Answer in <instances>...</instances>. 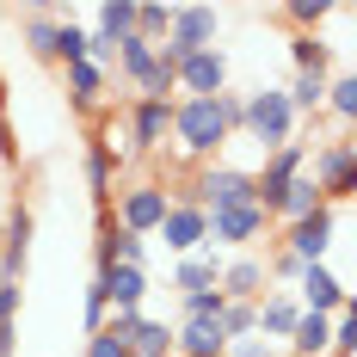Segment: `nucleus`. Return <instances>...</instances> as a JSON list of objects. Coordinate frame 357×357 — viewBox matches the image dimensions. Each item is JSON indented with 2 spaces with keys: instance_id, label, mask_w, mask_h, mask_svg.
Returning <instances> with one entry per match:
<instances>
[{
  "instance_id": "obj_15",
  "label": "nucleus",
  "mask_w": 357,
  "mask_h": 357,
  "mask_svg": "<svg viewBox=\"0 0 357 357\" xmlns=\"http://www.w3.org/2000/svg\"><path fill=\"white\" fill-rule=\"evenodd\" d=\"M117 74L130 80L136 99H167V93L154 86V43H142V37H123V43H117Z\"/></svg>"
},
{
  "instance_id": "obj_30",
  "label": "nucleus",
  "mask_w": 357,
  "mask_h": 357,
  "mask_svg": "<svg viewBox=\"0 0 357 357\" xmlns=\"http://www.w3.org/2000/svg\"><path fill=\"white\" fill-rule=\"evenodd\" d=\"M167 25H173V6H167V0H136V37H142V43H160Z\"/></svg>"
},
{
  "instance_id": "obj_23",
  "label": "nucleus",
  "mask_w": 357,
  "mask_h": 357,
  "mask_svg": "<svg viewBox=\"0 0 357 357\" xmlns=\"http://www.w3.org/2000/svg\"><path fill=\"white\" fill-rule=\"evenodd\" d=\"M105 86H111V74L93 68V62H74V68H68V99H74V111H99Z\"/></svg>"
},
{
  "instance_id": "obj_26",
  "label": "nucleus",
  "mask_w": 357,
  "mask_h": 357,
  "mask_svg": "<svg viewBox=\"0 0 357 357\" xmlns=\"http://www.w3.org/2000/svg\"><path fill=\"white\" fill-rule=\"evenodd\" d=\"M123 345H130V357H173V326L142 314V321L130 326V339H123Z\"/></svg>"
},
{
  "instance_id": "obj_7",
  "label": "nucleus",
  "mask_w": 357,
  "mask_h": 357,
  "mask_svg": "<svg viewBox=\"0 0 357 357\" xmlns=\"http://www.w3.org/2000/svg\"><path fill=\"white\" fill-rule=\"evenodd\" d=\"M339 228H345V210H333V204H321L314 215H302V222H289L284 241L278 247H289L302 265H321L326 252H333V241H339Z\"/></svg>"
},
{
  "instance_id": "obj_27",
  "label": "nucleus",
  "mask_w": 357,
  "mask_h": 357,
  "mask_svg": "<svg viewBox=\"0 0 357 357\" xmlns=\"http://www.w3.org/2000/svg\"><path fill=\"white\" fill-rule=\"evenodd\" d=\"M93 31L111 37V43L136 37V0H105V6H93Z\"/></svg>"
},
{
  "instance_id": "obj_5",
  "label": "nucleus",
  "mask_w": 357,
  "mask_h": 357,
  "mask_svg": "<svg viewBox=\"0 0 357 357\" xmlns=\"http://www.w3.org/2000/svg\"><path fill=\"white\" fill-rule=\"evenodd\" d=\"M247 142H259L265 154H278L284 142H296V111H289L284 86L247 93Z\"/></svg>"
},
{
  "instance_id": "obj_4",
  "label": "nucleus",
  "mask_w": 357,
  "mask_h": 357,
  "mask_svg": "<svg viewBox=\"0 0 357 357\" xmlns=\"http://www.w3.org/2000/svg\"><path fill=\"white\" fill-rule=\"evenodd\" d=\"M167 210H173V191H167L160 178H136V185H123V191H117V210H111V222H117L123 234L148 241V234L167 222Z\"/></svg>"
},
{
  "instance_id": "obj_28",
  "label": "nucleus",
  "mask_w": 357,
  "mask_h": 357,
  "mask_svg": "<svg viewBox=\"0 0 357 357\" xmlns=\"http://www.w3.org/2000/svg\"><path fill=\"white\" fill-rule=\"evenodd\" d=\"M284 99H289L296 117H314V111L326 105V80H321V74H296V80L284 86Z\"/></svg>"
},
{
  "instance_id": "obj_19",
  "label": "nucleus",
  "mask_w": 357,
  "mask_h": 357,
  "mask_svg": "<svg viewBox=\"0 0 357 357\" xmlns=\"http://www.w3.org/2000/svg\"><path fill=\"white\" fill-rule=\"evenodd\" d=\"M284 345L296 357H326V351H333V314H308V308H302V321L289 326Z\"/></svg>"
},
{
  "instance_id": "obj_20",
  "label": "nucleus",
  "mask_w": 357,
  "mask_h": 357,
  "mask_svg": "<svg viewBox=\"0 0 357 357\" xmlns=\"http://www.w3.org/2000/svg\"><path fill=\"white\" fill-rule=\"evenodd\" d=\"M215 278H222V252H191V259H178L173 271V289L178 296H197V289H215Z\"/></svg>"
},
{
  "instance_id": "obj_21",
  "label": "nucleus",
  "mask_w": 357,
  "mask_h": 357,
  "mask_svg": "<svg viewBox=\"0 0 357 357\" xmlns=\"http://www.w3.org/2000/svg\"><path fill=\"white\" fill-rule=\"evenodd\" d=\"M56 6H25V50L37 62H56Z\"/></svg>"
},
{
  "instance_id": "obj_13",
  "label": "nucleus",
  "mask_w": 357,
  "mask_h": 357,
  "mask_svg": "<svg viewBox=\"0 0 357 357\" xmlns=\"http://www.w3.org/2000/svg\"><path fill=\"white\" fill-rule=\"evenodd\" d=\"M154 234H160L178 259H191V252H204V241H210V215L197 210V204H173V210H167V222H160Z\"/></svg>"
},
{
  "instance_id": "obj_36",
  "label": "nucleus",
  "mask_w": 357,
  "mask_h": 357,
  "mask_svg": "<svg viewBox=\"0 0 357 357\" xmlns=\"http://www.w3.org/2000/svg\"><path fill=\"white\" fill-rule=\"evenodd\" d=\"M222 357H278V345L252 333V339H228V351H222Z\"/></svg>"
},
{
  "instance_id": "obj_17",
  "label": "nucleus",
  "mask_w": 357,
  "mask_h": 357,
  "mask_svg": "<svg viewBox=\"0 0 357 357\" xmlns=\"http://www.w3.org/2000/svg\"><path fill=\"white\" fill-rule=\"evenodd\" d=\"M142 259H148V241L123 234V228L111 222V210H105V222H99V247H93V265L111 271V265H142Z\"/></svg>"
},
{
  "instance_id": "obj_8",
  "label": "nucleus",
  "mask_w": 357,
  "mask_h": 357,
  "mask_svg": "<svg viewBox=\"0 0 357 357\" xmlns=\"http://www.w3.org/2000/svg\"><path fill=\"white\" fill-rule=\"evenodd\" d=\"M265 234H271V215L259 210V204H241V210H215L210 215V241H204V247H228V252H247L252 241H265Z\"/></svg>"
},
{
  "instance_id": "obj_22",
  "label": "nucleus",
  "mask_w": 357,
  "mask_h": 357,
  "mask_svg": "<svg viewBox=\"0 0 357 357\" xmlns=\"http://www.w3.org/2000/svg\"><path fill=\"white\" fill-rule=\"evenodd\" d=\"M117 173H123V154H111V148L86 142V191H93L99 204H111V185H117Z\"/></svg>"
},
{
  "instance_id": "obj_39",
  "label": "nucleus",
  "mask_w": 357,
  "mask_h": 357,
  "mask_svg": "<svg viewBox=\"0 0 357 357\" xmlns=\"http://www.w3.org/2000/svg\"><path fill=\"white\" fill-rule=\"evenodd\" d=\"M0 154H6V117H0Z\"/></svg>"
},
{
  "instance_id": "obj_25",
  "label": "nucleus",
  "mask_w": 357,
  "mask_h": 357,
  "mask_svg": "<svg viewBox=\"0 0 357 357\" xmlns=\"http://www.w3.org/2000/svg\"><path fill=\"white\" fill-rule=\"evenodd\" d=\"M321 204H326V197H321V185H314V178L302 173V178H296V185L284 191V204L271 210V222H284V228H289V222H302V215H314Z\"/></svg>"
},
{
  "instance_id": "obj_33",
  "label": "nucleus",
  "mask_w": 357,
  "mask_h": 357,
  "mask_svg": "<svg viewBox=\"0 0 357 357\" xmlns=\"http://www.w3.org/2000/svg\"><path fill=\"white\" fill-rule=\"evenodd\" d=\"M105 321H111V302H105V289H99V278H93L86 296H80V326H86V339H93Z\"/></svg>"
},
{
  "instance_id": "obj_41",
  "label": "nucleus",
  "mask_w": 357,
  "mask_h": 357,
  "mask_svg": "<svg viewBox=\"0 0 357 357\" xmlns=\"http://www.w3.org/2000/svg\"><path fill=\"white\" fill-rule=\"evenodd\" d=\"M0 241H6V228H0Z\"/></svg>"
},
{
  "instance_id": "obj_18",
  "label": "nucleus",
  "mask_w": 357,
  "mask_h": 357,
  "mask_svg": "<svg viewBox=\"0 0 357 357\" xmlns=\"http://www.w3.org/2000/svg\"><path fill=\"white\" fill-rule=\"evenodd\" d=\"M228 339L215 321H173V357H222Z\"/></svg>"
},
{
  "instance_id": "obj_3",
  "label": "nucleus",
  "mask_w": 357,
  "mask_h": 357,
  "mask_svg": "<svg viewBox=\"0 0 357 357\" xmlns=\"http://www.w3.org/2000/svg\"><path fill=\"white\" fill-rule=\"evenodd\" d=\"M173 204H197L204 215L241 210V204H252V173H247V167H204V173L191 178Z\"/></svg>"
},
{
  "instance_id": "obj_29",
  "label": "nucleus",
  "mask_w": 357,
  "mask_h": 357,
  "mask_svg": "<svg viewBox=\"0 0 357 357\" xmlns=\"http://www.w3.org/2000/svg\"><path fill=\"white\" fill-rule=\"evenodd\" d=\"M56 62H62V68L86 62V25H74V13L56 19Z\"/></svg>"
},
{
  "instance_id": "obj_32",
  "label": "nucleus",
  "mask_w": 357,
  "mask_h": 357,
  "mask_svg": "<svg viewBox=\"0 0 357 357\" xmlns=\"http://www.w3.org/2000/svg\"><path fill=\"white\" fill-rule=\"evenodd\" d=\"M178 321H222V289H197V296H178Z\"/></svg>"
},
{
  "instance_id": "obj_31",
  "label": "nucleus",
  "mask_w": 357,
  "mask_h": 357,
  "mask_svg": "<svg viewBox=\"0 0 357 357\" xmlns=\"http://www.w3.org/2000/svg\"><path fill=\"white\" fill-rule=\"evenodd\" d=\"M339 123H357V74H339V80H326V105Z\"/></svg>"
},
{
  "instance_id": "obj_14",
  "label": "nucleus",
  "mask_w": 357,
  "mask_h": 357,
  "mask_svg": "<svg viewBox=\"0 0 357 357\" xmlns=\"http://www.w3.org/2000/svg\"><path fill=\"white\" fill-rule=\"evenodd\" d=\"M302 321V302H296V289H265L259 302H252V326H259V339H289V326Z\"/></svg>"
},
{
  "instance_id": "obj_16",
  "label": "nucleus",
  "mask_w": 357,
  "mask_h": 357,
  "mask_svg": "<svg viewBox=\"0 0 357 357\" xmlns=\"http://www.w3.org/2000/svg\"><path fill=\"white\" fill-rule=\"evenodd\" d=\"M99 289H105L111 314H142L148 271H142V265H111V271H99Z\"/></svg>"
},
{
  "instance_id": "obj_12",
  "label": "nucleus",
  "mask_w": 357,
  "mask_h": 357,
  "mask_svg": "<svg viewBox=\"0 0 357 357\" xmlns=\"http://www.w3.org/2000/svg\"><path fill=\"white\" fill-rule=\"evenodd\" d=\"M296 302L308 308V314H339V308H351V289L339 284L326 265H302V278H296Z\"/></svg>"
},
{
  "instance_id": "obj_34",
  "label": "nucleus",
  "mask_w": 357,
  "mask_h": 357,
  "mask_svg": "<svg viewBox=\"0 0 357 357\" xmlns=\"http://www.w3.org/2000/svg\"><path fill=\"white\" fill-rule=\"evenodd\" d=\"M284 13L302 25V31H314V25H326V19H339V6H333V0H296V6H284Z\"/></svg>"
},
{
  "instance_id": "obj_35",
  "label": "nucleus",
  "mask_w": 357,
  "mask_h": 357,
  "mask_svg": "<svg viewBox=\"0 0 357 357\" xmlns=\"http://www.w3.org/2000/svg\"><path fill=\"white\" fill-rule=\"evenodd\" d=\"M215 111H222L228 136H247V99H241V93H215Z\"/></svg>"
},
{
  "instance_id": "obj_6",
  "label": "nucleus",
  "mask_w": 357,
  "mask_h": 357,
  "mask_svg": "<svg viewBox=\"0 0 357 357\" xmlns=\"http://www.w3.org/2000/svg\"><path fill=\"white\" fill-rule=\"evenodd\" d=\"M302 173H308V142H284L278 154H265V167L252 173V204L271 215L278 204H284V191H289Z\"/></svg>"
},
{
  "instance_id": "obj_37",
  "label": "nucleus",
  "mask_w": 357,
  "mask_h": 357,
  "mask_svg": "<svg viewBox=\"0 0 357 357\" xmlns=\"http://www.w3.org/2000/svg\"><path fill=\"white\" fill-rule=\"evenodd\" d=\"M86 357H130V345H123L117 333H93V339H86Z\"/></svg>"
},
{
  "instance_id": "obj_40",
  "label": "nucleus",
  "mask_w": 357,
  "mask_h": 357,
  "mask_svg": "<svg viewBox=\"0 0 357 357\" xmlns=\"http://www.w3.org/2000/svg\"><path fill=\"white\" fill-rule=\"evenodd\" d=\"M0 204H6V185H0Z\"/></svg>"
},
{
  "instance_id": "obj_2",
  "label": "nucleus",
  "mask_w": 357,
  "mask_h": 357,
  "mask_svg": "<svg viewBox=\"0 0 357 357\" xmlns=\"http://www.w3.org/2000/svg\"><path fill=\"white\" fill-rule=\"evenodd\" d=\"M308 178L321 185V197L339 210V204L357 191V142H351V136L314 142V148H308Z\"/></svg>"
},
{
  "instance_id": "obj_10",
  "label": "nucleus",
  "mask_w": 357,
  "mask_h": 357,
  "mask_svg": "<svg viewBox=\"0 0 357 357\" xmlns=\"http://www.w3.org/2000/svg\"><path fill=\"white\" fill-rule=\"evenodd\" d=\"M123 136L142 148V154L167 148V136H173V99H130V123H123Z\"/></svg>"
},
{
  "instance_id": "obj_11",
  "label": "nucleus",
  "mask_w": 357,
  "mask_h": 357,
  "mask_svg": "<svg viewBox=\"0 0 357 357\" xmlns=\"http://www.w3.org/2000/svg\"><path fill=\"white\" fill-rule=\"evenodd\" d=\"M215 289H222V302H259V296L271 289V278H265V259H259V252H234V259H222V278H215Z\"/></svg>"
},
{
  "instance_id": "obj_1",
  "label": "nucleus",
  "mask_w": 357,
  "mask_h": 357,
  "mask_svg": "<svg viewBox=\"0 0 357 357\" xmlns=\"http://www.w3.org/2000/svg\"><path fill=\"white\" fill-rule=\"evenodd\" d=\"M173 142L191 160H210L215 148L228 142V123H222L215 99H173Z\"/></svg>"
},
{
  "instance_id": "obj_38",
  "label": "nucleus",
  "mask_w": 357,
  "mask_h": 357,
  "mask_svg": "<svg viewBox=\"0 0 357 357\" xmlns=\"http://www.w3.org/2000/svg\"><path fill=\"white\" fill-rule=\"evenodd\" d=\"M19 308H25V289H19V284H0V321L19 326Z\"/></svg>"
},
{
  "instance_id": "obj_24",
  "label": "nucleus",
  "mask_w": 357,
  "mask_h": 357,
  "mask_svg": "<svg viewBox=\"0 0 357 357\" xmlns=\"http://www.w3.org/2000/svg\"><path fill=\"white\" fill-rule=\"evenodd\" d=\"M289 62H296V74H321L326 80V68H333V43L314 37V31H296L289 37Z\"/></svg>"
},
{
  "instance_id": "obj_9",
  "label": "nucleus",
  "mask_w": 357,
  "mask_h": 357,
  "mask_svg": "<svg viewBox=\"0 0 357 357\" xmlns=\"http://www.w3.org/2000/svg\"><path fill=\"white\" fill-rule=\"evenodd\" d=\"M173 93H185V99H215V93H228V56H222V50L185 56L178 74H173Z\"/></svg>"
}]
</instances>
